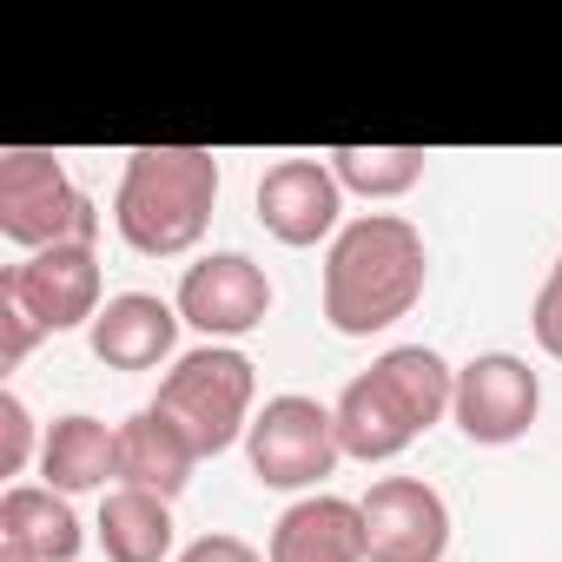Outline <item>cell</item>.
I'll list each match as a JSON object with an SVG mask.
<instances>
[{"instance_id":"6da1fadb","label":"cell","mask_w":562,"mask_h":562,"mask_svg":"<svg viewBox=\"0 0 562 562\" xmlns=\"http://www.w3.org/2000/svg\"><path fill=\"white\" fill-rule=\"evenodd\" d=\"M424 278H430L424 232L404 212H364L325 251V325L338 338L391 331L397 318L417 312Z\"/></svg>"},{"instance_id":"7a4b0ae2","label":"cell","mask_w":562,"mask_h":562,"mask_svg":"<svg viewBox=\"0 0 562 562\" xmlns=\"http://www.w3.org/2000/svg\"><path fill=\"white\" fill-rule=\"evenodd\" d=\"M457 404V371L430 351V345H391L371 371H358L331 417H338V443L358 463H391L404 457L430 424H443Z\"/></svg>"},{"instance_id":"3957f363","label":"cell","mask_w":562,"mask_h":562,"mask_svg":"<svg viewBox=\"0 0 562 562\" xmlns=\"http://www.w3.org/2000/svg\"><path fill=\"white\" fill-rule=\"evenodd\" d=\"M218 205V159L205 146H133L120 192H113V232L139 258H186Z\"/></svg>"},{"instance_id":"277c9868","label":"cell","mask_w":562,"mask_h":562,"mask_svg":"<svg viewBox=\"0 0 562 562\" xmlns=\"http://www.w3.org/2000/svg\"><path fill=\"white\" fill-rule=\"evenodd\" d=\"M0 232L34 258L54 245H93L100 212L47 146H0Z\"/></svg>"},{"instance_id":"5b68a950","label":"cell","mask_w":562,"mask_h":562,"mask_svg":"<svg viewBox=\"0 0 562 562\" xmlns=\"http://www.w3.org/2000/svg\"><path fill=\"white\" fill-rule=\"evenodd\" d=\"M251 397H258L251 358L232 351V345H199V351L172 358V371L159 378V397L153 404L192 437L199 457H218V450H232L251 430V417H258Z\"/></svg>"},{"instance_id":"8992f818","label":"cell","mask_w":562,"mask_h":562,"mask_svg":"<svg viewBox=\"0 0 562 562\" xmlns=\"http://www.w3.org/2000/svg\"><path fill=\"white\" fill-rule=\"evenodd\" d=\"M245 457H251V476L265 490H318L345 457L338 417L318 397H299V391L265 397V411L245 430Z\"/></svg>"},{"instance_id":"52a82bcc","label":"cell","mask_w":562,"mask_h":562,"mask_svg":"<svg viewBox=\"0 0 562 562\" xmlns=\"http://www.w3.org/2000/svg\"><path fill=\"white\" fill-rule=\"evenodd\" d=\"M536 411H542V384H536L529 358H516V351H483V358H470V364L457 371V404H450V417H457V430H463L470 443L503 450V443L529 437Z\"/></svg>"},{"instance_id":"ba28073f","label":"cell","mask_w":562,"mask_h":562,"mask_svg":"<svg viewBox=\"0 0 562 562\" xmlns=\"http://www.w3.org/2000/svg\"><path fill=\"white\" fill-rule=\"evenodd\" d=\"M364 516V562H443L450 549V503L424 476H378L358 496Z\"/></svg>"},{"instance_id":"9c48e42d","label":"cell","mask_w":562,"mask_h":562,"mask_svg":"<svg viewBox=\"0 0 562 562\" xmlns=\"http://www.w3.org/2000/svg\"><path fill=\"white\" fill-rule=\"evenodd\" d=\"M172 305H179V318L192 331L225 345V338H245V331H258L271 318V278L245 251H205L199 265H186Z\"/></svg>"},{"instance_id":"30bf717a","label":"cell","mask_w":562,"mask_h":562,"mask_svg":"<svg viewBox=\"0 0 562 562\" xmlns=\"http://www.w3.org/2000/svg\"><path fill=\"white\" fill-rule=\"evenodd\" d=\"M0 292H8L47 338L54 331H80V325L100 318V258H93V245L34 251V258L0 271Z\"/></svg>"},{"instance_id":"8fae6325","label":"cell","mask_w":562,"mask_h":562,"mask_svg":"<svg viewBox=\"0 0 562 562\" xmlns=\"http://www.w3.org/2000/svg\"><path fill=\"white\" fill-rule=\"evenodd\" d=\"M345 186L331 172V159H278L265 166L258 179V225L278 238V245H318V238H338L345 225Z\"/></svg>"},{"instance_id":"7c38bea8","label":"cell","mask_w":562,"mask_h":562,"mask_svg":"<svg viewBox=\"0 0 562 562\" xmlns=\"http://www.w3.org/2000/svg\"><path fill=\"white\" fill-rule=\"evenodd\" d=\"M179 305L153 299V292H120L100 305V318L87 325L93 338V358L106 371H159L172 351H179Z\"/></svg>"},{"instance_id":"4fadbf2b","label":"cell","mask_w":562,"mask_h":562,"mask_svg":"<svg viewBox=\"0 0 562 562\" xmlns=\"http://www.w3.org/2000/svg\"><path fill=\"white\" fill-rule=\"evenodd\" d=\"M265 562H364V516L345 496H299L271 522Z\"/></svg>"},{"instance_id":"5bb4252c","label":"cell","mask_w":562,"mask_h":562,"mask_svg":"<svg viewBox=\"0 0 562 562\" xmlns=\"http://www.w3.org/2000/svg\"><path fill=\"white\" fill-rule=\"evenodd\" d=\"M199 463H205V457L192 450V437H186L159 404H146V411H133V417L120 424V483L153 490V496L172 503V496L192 483Z\"/></svg>"},{"instance_id":"9a60e30c","label":"cell","mask_w":562,"mask_h":562,"mask_svg":"<svg viewBox=\"0 0 562 562\" xmlns=\"http://www.w3.org/2000/svg\"><path fill=\"white\" fill-rule=\"evenodd\" d=\"M41 483L60 496H80V490L106 496V483H120V424H100L87 411L54 417V430L41 443Z\"/></svg>"},{"instance_id":"2e32d148","label":"cell","mask_w":562,"mask_h":562,"mask_svg":"<svg viewBox=\"0 0 562 562\" xmlns=\"http://www.w3.org/2000/svg\"><path fill=\"white\" fill-rule=\"evenodd\" d=\"M0 542L27 549L34 562H74L87 549V529L74 516V503L47 483H8L0 496Z\"/></svg>"},{"instance_id":"e0dca14e","label":"cell","mask_w":562,"mask_h":562,"mask_svg":"<svg viewBox=\"0 0 562 562\" xmlns=\"http://www.w3.org/2000/svg\"><path fill=\"white\" fill-rule=\"evenodd\" d=\"M106 562H166L172 555V503L133 483H113L100 496V522H93Z\"/></svg>"},{"instance_id":"ac0fdd59","label":"cell","mask_w":562,"mask_h":562,"mask_svg":"<svg viewBox=\"0 0 562 562\" xmlns=\"http://www.w3.org/2000/svg\"><path fill=\"white\" fill-rule=\"evenodd\" d=\"M338 186L358 199H404L424 179V146H338L325 153Z\"/></svg>"},{"instance_id":"d6986e66","label":"cell","mask_w":562,"mask_h":562,"mask_svg":"<svg viewBox=\"0 0 562 562\" xmlns=\"http://www.w3.org/2000/svg\"><path fill=\"white\" fill-rule=\"evenodd\" d=\"M41 443H47V437H34V411H27L14 391H0V476H21Z\"/></svg>"},{"instance_id":"ffe728a7","label":"cell","mask_w":562,"mask_h":562,"mask_svg":"<svg viewBox=\"0 0 562 562\" xmlns=\"http://www.w3.org/2000/svg\"><path fill=\"white\" fill-rule=\"evenodd\" d=\"M529 331H536V345L562 364V258L549 265L542 292H536V305H529Z\"/></svg>"},{"instance_id":"44dd1931","label":"cell","mask_w":562,"mask_h":562,"mask_svg":"<svg viewBox=\"0 0 562 562\" xmlns=\"http://www.w3.org/2000/svg\"><path fill=\"white\" fill-rule=\"evenodd\" d=\"M41 338H47V331H41V325L8 299V292H0V371H21V364H27V351H34Z\"/></svg>"},{"instance_id":"7402d4cb","label":"cell","mask_w":562,"mask_h":562,"mask_svg":"<svg viewBox=\"0 0 562 562\" xmlns=\"http://www.w3.org/2000/svg\"><path fill=\"white\" fill-rule=\"evenodd\" d=\"M172 562H265L245 536H225V529H212V536H199V542H186Z\"/></svg>"},{"instance_id":"603a6c76","label":"cell","mask_w":562,"mask_h":562,"mask_svg":"<svg viewBox=\"0 0 562 562\" xmlns=\"http://www.w3.org/2000/svg\"><path fill=\"white\" fill-rule=\"evenodd\" d=\"M0 562H34L27 549H8V542H0Z\"/></svg>"}]
</instances>
